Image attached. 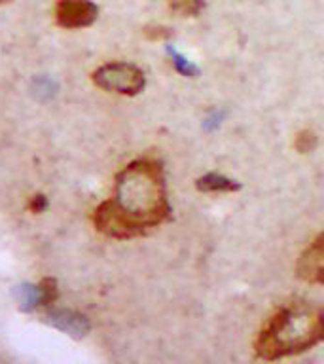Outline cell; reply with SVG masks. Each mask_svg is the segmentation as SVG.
Wrapping results in <instances>:
<instances>
[{
	"instance_id": "cell-1",
	"label": "cell",
	"mask_w": 324,
	"mask_h": 364,
	"mask_svg": "<svg viewBox=\"0 0 324 364\" xmlns=\"http://www.w3.org/2000/svg\"><path fill=\"white\" fill-rule=\"evenodd\" d=\"M169 216L163 165L144 158L131 161L119 173L114 198L97 209L95 226L110 237L131 239L158 228Z\"/></svg>"
},
{
	"instance_id": "cell-2",
	"label": "cell",
	"mask_w": 324,
	"mask_h": 364,
	"mask_svg": "<svg viewBox=\"0 0 324 364\" xmlns=\"http://www.w3.org/2000/svg\"><path fill=\"white\" fill-rule=\"evenodd\" d=\"M324 341V309L311 301H290L273 313L256 336L254 351L273 363L309 351Z\"/></svg>"
},
{
	"instance_id": "cell-3",
	"label": "cell",
	"mask_w": 324,
	"mask_h": 364,
	"mask_svg": "<svg viewBox=\"0 0 324 364\" xmlns=\"http://www.w3.org/2000/svg\"><path fill=\"white\" fill-rule=\"evenodd\" d=\"M93 82L101 90L122 93V95H139L144 85L146 76L133 63H107L93 73Z\"/></svg>"
},
{
	"instance_id": "cell-4",
	"label": "cell",
	"mask_w": 324,
	"mask_h": 364,
	"mask_svg": "<svg viewBox=\"0 0 324 364\" xmlns=\"http://www.w3.org/2000/svg\"><path fill=\"white\" fill-rule=\"evenodd\" d=\"M99 16L91 0H59L55 6V19L63 28H84L93 25Z\"/></svg>"
},
{
	"instance_id": "cell-5",
	"label": "cell",
	"mask_w": 324,
	"mask_h": 364,
	"mask_svg": "<svg viewBox=\"0 0 324 364\" xmlns=\"http://www.w3.org/2000/svg\"><path fill=\"white\" fill-rule=\"evenodd\" d=\"M296 275L311 284L324 287V232L313 239L296 262Z\"/></svg>"
},
{
	"instance_id": "cell-6",
	"label": "cell",
	"mask_w": 324,
	"mask_h": 364,
	"mask_svg": "<svg viewBox=\"0 0 324 364\" xmlns=\"http://www.w3.org/2000/svg\"><path fill=\"white\" fill-rule=\"evenodd\" d=\"M45 321L55 326L57 330H61L65 334L72 336V338H82V336L90 330V323L84 315L80 313L68 311V309H55V311L48 313Z\"/></svg>"
},
{
	"instance_id": "cell-7",
	"label": "cell",
	"mask_w": 324,
	"mask_h": 364,
	"mask_svg": "<svg viewBox=\"0 0 324 364\" xmlns=\"http://www.w3.org/2000/svg\"><path fill=\"white\" fill-rule=\"evenodd\" d=\"M195 188L205 193H233L241 190V182L220 173H207L195 181Z\"/></svg>"
},
{
	"instance_id": "cell-8",
	"label": "cell",
	"mask_w": 324,
	"mask_h": 364,
	"mask_svg": "<svg viewBox=\"0 0 324 364\" xmlns=\"http://www.w3.org/2000/svg\"><path fill=\"white\" fill-rule=\"evenodd\" d=\"M17 300H19L23 309H27V311H33L38 306H44L40 284H23V287H19L17 289Z\"/></svg>"
},
{
	"instance_id": "cell-9",
	"label": "cell",
	"mask_w": 324,
	"mask_h": 364,
	"mask_svg": "<svg viewBox=\"0 0 324 364\" xmlns=\"http://www.w3.org/2000/svg\"><path fill=\"white\" fill-rule=\"evenodd\" d=\"M167 53L171 57V63H173V67L178 74L182 76H186V78H198L199 76V67L198 65H193L192 61H188L186 57L178 53V51L173 48V46H167Z\"/></svg>"
},
{
	"instance_id": "cell-10",
	"label": "cell",
	"mask_w": 324,
	"mask_h": 364,
	"mask_svg": "<svg viewBox=\"0 0 324 364\" xmlns=\"http://www.w3.org/2000/svg\"><path fill=\"white\" fill-rule=\"evenodd\" d=\"M169 8L182 17H198L205 8L203 0H169Z\"/></svg>"
},
{
	"instance_id": "cell-11",
	"label": "cell",
	"mask_w": 324,
	"mask_h": 364,
	"mask_svg": "<svg viewBox=\"0 0 324 364\" xmlns=\"http://www.w3.org/2000/svg\"><path fill=\"white\" fill-rule=\"evenodd\" d=\"M318 146V136L315 131L301 129L296 133L294 136V148L300 154H311L315 152Z\"/></svg>"
},
{
	"instance_id": "cell-12",
	"label": "cell",
	"mask_w": 324,
	"mask_h": 364,
	"mask_svg": "<svg viewBox=\"0 0 324 364\" xmlns=\"http://www.w3.org/2000/svg\"><path fill=\"white\" fill-rule=\"evenodd\" d=\"M33 93L38 97L40 101H48L57 93L55 80L48 78V76H40L33 82Z\"/></svg>"
},
{
	"instance_id": "cell-13",
	"label": "cell",
	"mask_w": 324,
	"mask_h": 364,
	"mask_svg": "<svg viewBox=\"0 0 324 364\" xmlns=\"http://www.w3.org/2000/svg\"><path fill=\"white\" fill-rule=\"evenodd\" d=\"M144 36L148 40H167L173 36V28L165 27V25H148L144 27Z\"/></svg>"
},
{
	"instance_id": "cell-14",
	"label": "cell",
	"mask_w": 324,
	"mask_h": 364,
	"mask_svg": "<svg viewBox=\"0 0 324 364\" xmlns=\"http://www.w3.org/2000/svg\"><path fill=\"white\" fill-rule=\"evenodd\" d=\"M224 116H226V112H218V110H215V112L210 114L209 118L205 119L203 127L205 129H215V127H218V125H220V122Z\"/></svg>"
},
{
	"instance_id": "cell-15",
	"label": "cell",
	"mask_w": 324,
	"mask_h": 364,
	"mask_svg": "<svg viewBox=\"0 0 324 364\" xmlns=\"http://www.w3.org/2000/svg\"><path fill=\"white\" fill-rule=\"evenodd\" d=\"M31 209H33L34 213H42V210L45 209V198H44V196H36V198L31 201Z\"/></svg>"
}]
</instances>
